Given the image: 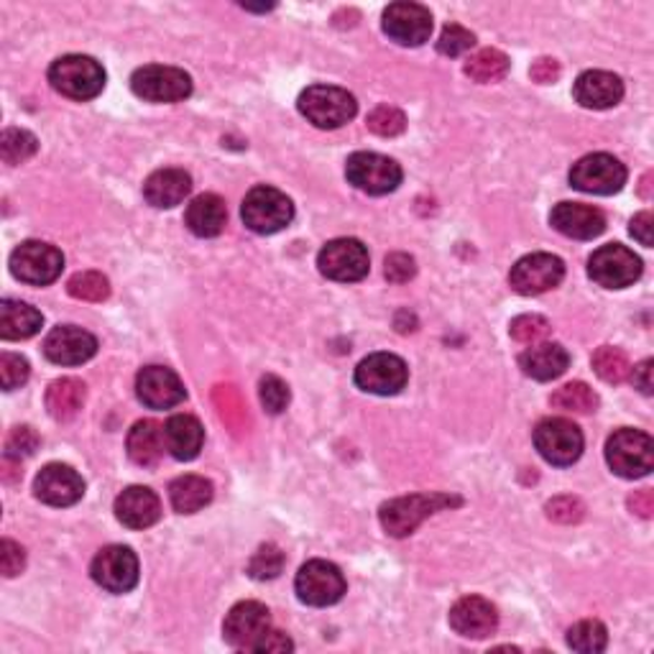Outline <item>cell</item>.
<instances>
[{"label": "cell", "mask_w": 654, "mask_h": 654, "mask_svg": "<svg viewBox=\"0 0 654 654\" xmlns=\"http://www.w3.org/2000/svg\"><path fill=\"white\" fill-rule=\"evenodd\" d=\"M452 506H460L458 496L450 494H412L394 498V502H387L381 506L379 519L381 527L387 529L391 537H406L417 529L427 517H433L437 512L452 509Z\"/></svg>", "instance_id": "obj_1"}, {"label": "cell", "mask_w": 654, "mask_h": 654, "mask_svg": "<svg viewBox=\"0 0 654 654\" xmlns=\"http://www.w3.org/2000/svg\"><path fill=\"white\" fill-rule=\"evenodd\" d=\"M49 82L69 100H92L105 88V69L84 54H67L49 67Z\"/></svg>", "instance_id": "obj_2"}, {"label": "cell", "mask_w": 654, "mask_h": 654, "mask_svg": "<svg viewBox=\"0 0 654 654\" xmlns=\"http://www.w3.org/2000/svg\"><path fill=\"white\" fill-rule=\"evenodd\" d=\"M299 113L305 115L312 126L333 130L356 118L358 103L348 90L335 88V84H312L299 95Z\"/></svg>", "instance_id": "obj_3"}, {"label": "cell", "mask_w": 654, "mask_h": 654, "mask_svg": "<svg viewBox=\"0 0 654 654\" xmlns=\"http://www.w3.org/2000/svg\"><path fill=\"white\" fill-rule=\"evenodd\" d=\"M606 463L621 479H644L654 468L652 437L642 429H617L606 443Z\"/></svg>", "instance_id": "obj_4"}, {"label": "cell", "mask_w": 654, "mask_h": 654, "mask_svg": "<svg viewBox=\"0 0 654 654\" xmlns=\"http://www.w3.org/2000/svg\"><path fill=\"white\" fill-rule=\"evenodd\" d=\"M241 218L245 228L259 236L279 233L295 218V205L291 199L276 187H253L243 199Z\"/></svg>", "instance_id": "obj_5"}, {"label": "cell", "mask_w": 654, "mask_h": 654, "mask_svg": "<svg viewBox=\"0 0 654 654\" xmlns=\"http://www.w3.org/2000/svg\"><path fill=\"white\" fill-rule=\"evenodd\" d=\"M345 176L353 187L366 195H389L402 184V167L381 153L358 151L345 164Z\"/></svg>", "instance_id": "obj_6"}, {"label": "cell", "mask_w": 654, "mask_h": 654, "mask_svg": "<svg viewBox=\"0 0 654 654\" xmlns=\"http://www.w3.org/2000/svg\"><path fill=\"white\" fill-rule=\"evenodd\" d=\"M130 90L149 103H180L192 95V77L180 67L149 65L136 69L130 77Z\"/></svg>", "instance_id": "obj_7"}, {"label": "cell", "mask_w": 654, "mask_h": 654, "mask_svg": "<svg viewBox=\"0 0 654 654\" xmlns=\"http://www.w3.org/2000/svg\"><path fill=\"white\" fill-rule=\"evenodd\" d=\"M535 448L550 466H573L583 456V433L565 417L542 420L535 429Z\"/></svg>", "instance_id": "obj_8"}, {"label": "cell", "mask_w": 654, "mask_h": 654, "mask_svg": "<svg viewBox=\"0 0 654 654\" xmlns=\"http://www.w3.org/2000/svg\"><path fill=\"white\" fill-rule=\"evenodd\" d=\"M588 274L606 289H624L642 276V259L621 243L601 245L588 261Z\"/></svg>", "instance_id": "obj_9"}, {"label": "cell", "mask_w": 654, "mask_h": 654, "mask_svg": "<svg viewBox=\"0 0 654 654\" xmlns=\"http://www.w3.org/2000/svg\"><path fill=\"white\" fill-rule=\"evenodd\" d=\"M61 268H65V256L49 243L26 241L11 253V272L23 284L44 287V284L57 282Z\"/></svg>", "instance_id": "obj_10"}, {"label": "cell", "mask_w": 654, "mask_h": 654, "mask_svg": "<svg viewBox=\"0 0 654 654\" xmlns=\"http://www.w3.org/2000/svg\"><path fill=\"white\" fill-rule=\"evenodd\" d=\"M571 184L588 195H613L627 184V167L611 153H588L573 164Z\"/></svg>", "instance_id": "obj_11"}, {"label": "cell", "mask_w": 654, "mask_h": 654, "mask_svg": "<svg viewBox=\"0 0 654 654\" xmlns=\"http://www.w3.org/2000/svg\"><path fill=\"white\" fill-rule=\"evenodd\" d=\"M295 590L299 601L307 606H333L345 594V578L341 567L328 560H310L299 567Z\"/></svg>", "instance_id": "obj_12"}, {"label": "cell", "mask_w": 654, "mask_h": 654, "mask_svg": "<svg viewBox=\"0 0 654 654\" xmlns=\"http://www.w3.org/2000/svg\"><path fill=\"white\" fill-rule=\"evenodd\" d=\"M320 272L333 282H360L371 268L366 245L356 238H335L322 245L318 256Z\"/></svg>", "instance_id": "obj_13"}, {"label": "cell", "mask_w": 654, "mask_h": 654, "mask_svg": "<svg viewBox=\"0 0 654 654\" xmlns=\"http://www.w3.org/2000/svg\"><path fill=\"white\" fill-rule=\"evenodd\" d=\"M90 573L92 581L100 588H105L107 594H128L138 583V558L130 548L111 544V548L97 552L90 565Z\"/></svg>", "instance_id": "obj_14"}, {"label": "cell", "mask_w": 654, "mask_h": 654, "mask_svg": "<svg viewBox=\"0 0 654 654\" xmlns=\"http://www.w3.org/2000/svg\"><path fill=\"white\" fill-rule=\"evenodd\" d=\"M565 276V264L552 253H529L512 266V289L525 297H537L555 289Z\"/></svg>", "instance_id": "obj_15"}, {"label": "cell", "mask_w": 654, "mask_h": 654, "mask_svg": "<svg viewBox=\"0 0 654 654\" xmlns=\"http://www.w3.org/2000/svg\"><path fill=\"white\" fill-rule=\"evenodd\" d=\"M272 632V613L259 601L236 604L222 624V636L230 647L256 652L259 642Z\"/></svg>", "instance_id": "obj_16"}, {"label": "cell", "mask_w": 654, "mask_h": 654, "mask_svg": "<svg viewBox=\"0 0 654 654\" xmlns=\"http://www.w3.org/2000/svg\"><path fill=\"white\" fill-rule=\"evenodd\" d=\"M410 368L394 353H374L364 358L356 368L358 389L376 397H394L406 387Z\"/></svg>", "instance_id": "obj_17"}, {"label": "cell", "mask_w": 654, "mask_h": 654, "mask_svg": "<svg viewBox=\"0 0 654 654\" xmlns=\"http://www.w3.org/2000/svg\"><path fill=\"white\" fill-rule=\"evenodd\" d=\"M383 31L402 46H422L433 36V13L420 3H394L383 11Z\"/></svg>", "instance_id": "obj_18"}, {"label": "cell", "mask_w": 654, "mask_h": 654, "mask_svg": "<svg viewBox=\"0 0 654 654\" xmlns=\"http://www.w3.org/2000/svg\"><path fill=\"white\" fill-rule=\"evenodd\" d=\"M97 353L95 335L77 325L54 328L44 341V356L57 366H80Z\"/></svg>", "instance_id": "obj_19"}, {"label": "cell", "mask_w": 654, "mask_h": 654, "mask_svg": "<svg viewBox=\"0 0 654 654\" xmlns=\"http://www.w3.org/2000/svg\"><path fill=\"white\" fill-rule=\"evenodd\" d=\"M136 394L149 410H172V406L184 402L187 391H184L182 379L172 368L146 366L136 376Z\"/></svg>", "instance_id": "obj_20"}, {"label": "cell", "mask_w": 654, "mask_h": 654, "mask_svg": "<svg viewBox=\"0 0 654 654\" xmlns=\"http://www.w3.org/2000/svg\"><path fill=\"white\" fill-rule=\"evenodd\" d=\"M34 494L38 502L49 506H72L84 494V481L74 468L49 463L38 471L34 481Z\"/></svg>", "instance_id": "obj_21"}, {"label": "cell", "mask_w": 654, "mask_h": 654, "mask_svg": "<svg viewBox=\"0 0 654 654\" xmlns=\"http://www.w3.org/2000/svg\"><path fill=\"white\" fill-rule=\"evenodd\" d=\"M450 627L466 640H486L496 632L498 613L486 598L466 596L450 609Z\"/></svg>", "instance_id": "obj_22"}, {"label": "cell", "mask_w": 654, "mask_h": 654, "mask_svg": "<svg viewBox=\"0 0 654 654\" xmlns=\"http://www.w3.org/2000/svg\"><path fill=\"white\" fill-rule=\"evenodd\" d=\"M550 226L575 241H594L606 230V218L594 205L560 203L550 213Z\"/></svg>", "instance_id": "obj_23"}, {"label": "cell", "mask_w": 654, "mask_h": 654, "mask_svg": "<svg viewBox=\"0 0 654 654\" xmlns=\"http://www.w3.org/2000/svg\"><path fill=\"white\" fill-rule=\"evenodd\" d=\"M573 95L583 107H588V111H606V107L621 103V97H624V82L613 72L590 69V72H583L578 80H575Z\"/></svg>", "instance_id": "obj_24"}, {"label": "cell", "mask_w": 654, "mask_h": 654, "mask_svg": "<svg viewBox=\"0 0 654 654\" xmlns=\"http://www.w3.org/2000/svg\"><path fill=\"white\" fill-rule=\"evenodd\" d=\"M115 517L128 529H149L161 517L159 496L146 486H130L115 498Z\"/></svg>", "instance_id": "obj_25"}, {"label": "cell", "mask_w": 654, "mask_h": 654, "mask_svg": "<svg viewBox=\"0 0 654 654\" xmlns=\"http://www.w3.org/2000/svg\"><path fill=\"white\" fill-rule=\"evenodd\" d=\"M519 366L529 379L552 381L560 379V376L567 371V366H571V353L560 343H540L521 353Z\"/></svg>", "instance_id": "obj_26"}, {"label": "cell", "mask_w": 654, "mask_h": 654, "mask_svg": "<svg viewBox=\"0 0 654 654\" xmlns=\"http://www.w3.org/2000/svg\"><path fill=\"white\" fill-rule=\"evenodd\" d=\"M164 443L174 460H195L203 450L205 429L192 414H174L164 425Z\"/></svg>", "instance_id": "obj_27"}, {"label": "cell", "mask_w": 654, "mask_h": 654, "mask_svg": "<svg viewBox=\"0 0 654 654\" xmlns=\"http://www.w3.org/2000/svg\"><path fill=\"white\" fill-rule=\"evenodd\" d=\"M192 190V176L184 169H159L144 184V197L153 207H174L180 205Z\"/></svg>", "instance_id": "obj_28"}, {"label": "cell", "mask_w": 654, "mask_h": 654, "mask_svg": "<svg viewBox=\"0 0 654 654\" xmlns=\"http://www.w3.org/2000/svg\"><path fill=\"white\" fill-rule=\"evenodd\" d=\"M228 220L226 203L218 195H199L187 205V213H184V222L192 233L199 238H215L222 233Z\"/></svg>", "instance_id": "obj_29"}, {"label": "cell", "mask_w": 654, "mask_h": 654, "mask_svg": "<svg viewBox=\"0 0 654 654\" xmlns=\"http://www.w3.org/2000/svg\"><path fill=\"white\" fill-rule=\"evenodd\" d=\"M164 427L153 420H141L128 433V458L141 468H153L164 456Z\"/></svg>", "instance_id": "obj_30"}, {"label": "cell", "mask_w": 654, "mask_h": 654, "mask_svg": "<svg viewBox=\"0 0 654 654\" xmlns=\"http://www.w3.org/2000/svg\"><path fill=\"white\" fill-rule=\"evenodd\" d=\"M44 325L42 312L19 299L0 302V337L3 341H26L34 337Z\"/></svg>", "instance_id": "obj_31"}, {"label": "cell", "mask_w": 654, "mask_h": 654, "mask_svg": "<svg viewBox=\"0 0 654 654\" xmlns=\"http://www.w3.org/2000/svg\"><path fill=\"white\" fill-rule=\"evenodd\" d=\"M84 399H88L84 383L80 379L67 376V379H57L49 383V389H46V410H49V414L57 422H67L80 414Z\"/></svg>", "instance_id": "obj_32"}, {"label": "cell", "mask_w": 654, "mask_h": 654, "mask_svg": "<svg viewBox=\"0 0 654 654\" xmlns=\"http://www.w3.org/2000/svg\"><path fill=\"white\" fill-rule=\"evenodd\" d=\"M169 502L174 512L195 514L213 502V483L203 475H180L169 486Z\"/></svg>", "instance_id": "obj_33"}, {"label": "cell", "mask_w": 654, "mask_h": 654, "mask_svg": "<svg viewBox=\"0 0 654 654\" xmlns=\"http://www.w3.org/2000/svg\"><path fill=\"white\" fill-rule=\"evenodd\" d=\"M466 74L479 84L498 82L509 74V57L498 49H481L466 61Z\"/></svg>", "instance_id": "obj_34"}, {"label": "cell", "mask_w": 654, "mask_h": 654, "mask_svg": "<svg viewBox=\"0 0 654 654\" xmlns=\"http://www.w3.org/2000/svg\"><path fill=\"white\" fill-rule=\"evenodd\" d=\"M550 402H552V406H558V410H563V412L588 414V412H596L598 397H596V391L588 387V383L573 381V383H565L563 389H558L555 394H552Z\"/></svg>", "instance_id": "obj_35"}, {"label": "cell", "mask_w": 654, "mask_h": 654, "mask_svg": "<svg viewBox=\"0 0 654 654\" xmlns=\"http://www.w3.org/2000/svg\"><path fill=\"white\" fill-rule=\"evenodd\" d=\"M38 149V141L34 134L23 128H5L3 136H0V157H3L5 164H23L34 157Z\"/></svg>", "instance_id": "obj_36"}, {"label": "cell", "mask_w": 654, "mask_h": 654, "mask_svg": "<svg viewBox=\"0 0 654 654\" xmlns=\"http://www.w3.org/2000/svg\"><path fill=\"white\" fill-rule=\"evenodd\" d=\"M594 371L601 376L606 383H621L632 376V364L621 348L604 345L594 353Z\"/></svg>", "instance_id": "obj_37"}, {"label": "cell", "mask_w": 654, "mask_h": 654, "mask_svg": "<svg viewBox=\"0 0 654 654\" xmlns=\"http://www.w3.org/2000/svg\"><path fill=\"white\" fill-rule=\"evenodd\" d=\"M567 644H571L575 652L583 654L604 652L606 644H609V632H606V627L596 619L578 621V624L567 632Z\"/></svg>", "instance_id": "obj_38"}, {"label": "cell", "mask_w": 654, "mask_h": 654, "mask_svg": "<svg viewBox=\"0 0 654 654\" xmlns=\"http://www.w3.org/2000/svg\"><path fill=\"white\" fill-rule=\"evenodd\" d=\"M67 291L80 302H103L111 295V282L97 272H80L67 282Z\"/></svg>", "instance_id": "obj_39"}, {"label": "cell", "mask_w": 654, "mask_h": 654, "mask_svg": "<svg viewBox=\"0 0 654 654\" xmlns=\"http://www.w3.org/2000/svg\"><path fill=\"white\" fill-rule=\"evenodd\" d=\"M284 571V552L276 544H264L253 552L249 575L253 581H274Z\"/></svg>", "instance_id": "obj_40"}, {"label": "cell", "mask_w": 654, "mask_h": 654, "mask_svg": "<svg viewBox=\"0 0 654 654\" xmlns=\"http://www.w3.org/2000/svg\"><path fill=\"white\" fill-rule=\"evenodd\" d=\"M368 128H371L376 136L394 138L399 134H404L406 118H404V113L394 105H379L368 113Z\"/></svg>", "instance_id": "obj_41"}, {"label": "cell", "mask_w": 654, "mask_h": 654, "mask_svg": "<svg viewBox=\"0 0 654 654\" xmlns=\"http://www.w3.org/2000/svg\"><path fill=\"white\" fill-rule=\"evenodd\" d=\"M259 397L268 414H282L289 404V387L279 379V376L268 374L259 383Z\"/></svg>", "instance_id": "obj_42"}, {"label": "cell", "mask_w": 654, "mask_h": 654, "mask_svg": "<svg viewBox=\"0 0 654 654\" xmlns=\"http://www.w3.org/2000/svg\"><path fill=\"white\" fill-rule=\"evenodd\" d=\"M509 333L517 343L535 345L537 341H542V337L550 335V322L540 318V314H519V318L512 322Z\"/></svg>", "instance_id": "obj_43"}, {"label": "cell", "mask_w": 654, "mask_h": 654, "mask_svg": "<svg viewBox=\"0 0 654 654\" xmlns=\"http://www.w3.org/2000/svg\"><path fill=\"white\" fill-rule=\"evenodd\" d=\"M215 404H218L220 417L228 422L233 429H243L245 425V406L233 387H218L215 389Z\"/></svg>", "instance_id": "obj_44"}, {"label": "cell", "mask_w": 654, "mask_h": 654, "mask_svg": "<svg viewBox=\"0 0 654 654\" xmlns=\"http://www.w3.org/2000/svg\"><path fill=\"white\" fill-rule=\"evenodd\" d=\"M475 44V36L471 31L458 26V23H450V26L443 28L440 38H437V51L445 54V57H460Z\"/></svg>", "instance_id": "obj_45"}, {"label": "cell", "mask_w": 654, "mask_h": 654, "mask_svg": "<svg viewBox=\"0 0 654 654\" xmlns=\"http://www.w3.org/2000/svg\"><path fill=\"white\" fill-rule=\"evenodd\" d=\"M28 360L23 356H15V353H3L0 356V383H3L5 391L23 387L28 381Z\"/></svg>", "instance_id": "obj_46"}, {"label": "cell", "mask_w": 654, "mask_h": 654, "mask_svg": "<svg viewBox=\"0 0 654 654\" xmlns=\"http://www.w3.org/2000/svg\"><path fill=\"white\" fill-rule=\"evenodd\" d=\"M583 504L581 498L575 496H558L548 504V517L552 521H560V525H575V521L583 519Z\"/></svg>", "instance_id": "obj_47"}, {"label": "cell", "mask_w": 654, "mask_h": 654, "mask_svg": "<svg viewBox=\"0 0 654 654\" xmlns=\"http://www.w3.org/2000/svg\"><path fill=\"white\" fill-rule=\"evenodd\" d=\"M38 448V435L31 427H15L5 440V458H26Z\"/></svg>", "instance_id": "obj_48"}, {"label": "cell", "mask_w": 654, "mask_h": 654, "mask_svg": "<svg viewBox=\"0 0 654 654\" xmlns=\"http://www.w3.org/2000/svg\"><path fill=\"white\" fill-rule=\"evenodd\" d=\"M23 565H26V552H23L21 544H15L13 540L0 542V571H3L5 578L19 575Z\"/></svg>", "instance_id": "obj_49"}, {"label": "cell", "mask_w": 654, "mask_h": 654, "mask_svg": "<svg viewBox=\"0 0 654 654\" xmlns=\"http://www.w3.org/2000/svg\"><path fill=\"white\" fill-rule=\"evenodd\" d=\"M417 274V266H414V259L406 256V253H391L387 259V279L394 284L410 282L412 276Z\"/></svg>", "instance_id": "obj_50"}, {"label": "cell", "mask_w": 654, "mask_h": 654, "mask_svg": "<svg viewBox=\"0 0 654 654\" xmlns=\"http://www.w3.org/2000/svg\"><path fill=\"white\" fill-rule=\"evenodd\" d=\"M652 228H654V218H652V213H640L636 215V218L632 220V236L636 238V241H640L642 245H652Z\"/></svg>", "instance_id": "obj_51"}, {"label": "cell", "mask_w": 654, "mask_h": 654, "mask_svg": "<svg viewBox=\"0 0 654 654\" xmlns=\"http://www.w3.org/2000/svg\"><path fill=\"white\" fill-rule=\"evenodd\" d=\"M560 77V67L555 59H537L535 67H532V80H537L540 84H548V82H555Z\"/></svg>", "instance_id": "obj_52"}, {"label": "cell", "mask_w": 654, "mask_h": 654, "mask_svg": "<svg viewBox=\"0 0 654 654\" xmlns=\"http://www.w3.org/2000/svg\"><path fill=\"white\" fill-rule=\"evenodd\" d=\"M291 650H295V644H291L289 636L282 632H268L256 647V652H291Z\"/></svg>", "instance_id": "obj_53"}, {"label": "cell", "mask_w": 654, "mask_h": 654, "mask_svg": "<svg viewBox=\"0 0 654 654\" xmlns=\"http://www.w3.org/2000/svg\"><path fill=\"white\" fill-rule=\"evenodd\" d=\"M629 509H632L636 517L650 519L654 512V496L652 491H636L634 496H629Z\"/></svg>", "instance_id": "obj_54"}, {"label": "cell", "mask_w": 654, "mask_h": 654, "mask_svg": "<svg viewBox=\"0 0 654 654\" xmlns=\"http://www.w3.org/2000/svg\"><path fill=\"white\" fill-rule=\"evenodd\" d=\"M632 381L642 394H652V360H642L640 366H632Z\"/></svg>", "instance_id": "obj_55"}]
</instances>
